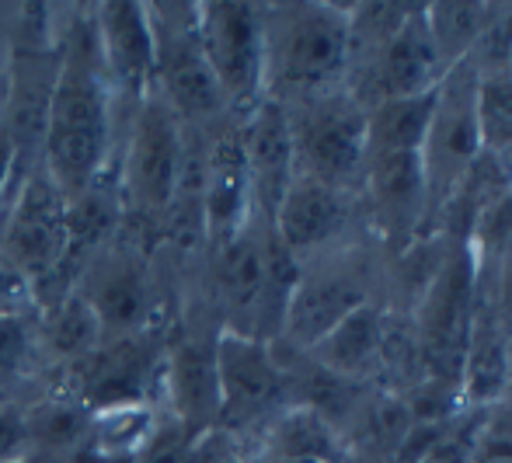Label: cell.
Wrapping results in <instances>:
<instances>
[{
	"instance_id": "obj_1",
	"label": "cell",
	"mask_w": 512,
	"mask_h": 463,
	"mask_svg": "<svg viewBox=\"0 0 512 463\" xmlns=\"http://www.w3.org/2000/svg\"><path fill=\"white\" fill-rule=\"evenodd\" d=\"M60 77L49 105L42 164L67 199L84 192L112 161L115 98L98 49L95 14H77L60 35Z\"/></svg>"
},
{
	"instance_id": "obj_2",
	"label": "cell",
	"mask_w": 512,
	"mask_h": 463,
	"mask_svg": "<svg viewBox=\"0 0 512 463\" xmlns=\"http://www.w3.org/2000/svg\"><path fill=\"white\" fill-rule=\"evenodd\" d=\"M349 4H265V98L283 108L345 88Z\"/></svg>"
},
{
	"instance_id": "obj_3",
	"label": "cell",
	"mask_w": 512,
	"mask_h": 463,
	"mask_svg": "<svg viewBox=\"0 0 512 463\" xmlns=\"http://www.w3.org/2000/svg\"><path fill=\"white\" fill-rule=\"evenodd\" d=\"M474 317H478V265L471 244L439 237L436 265L415 293L408 321L418 383H432L460 397L457 383Z\"/></svg>"
},
{
	"instance_id": "obj_4",
	"label": "cell",
	"mask_w": 512,
	"mask_h": 463,
	"mask_svg": "<svg viewBox=\"0 0 512 463\" xmlns=\"http://www.w3.org/2000/svg\"><path fill=\"white\" fill-rule=\"evenodd\" d=\"M60 60L63 49L49 21V7L42 0L21 4V14L7 32V67L0 74V126L7 129L18 157V185L42 161Z\"/></svg>"
},
{
	"instance_id": "obj_5",
	"label": "cell",
	"mask_w": 512,
	"mask_h": 463,
	"mask_svg": "<svg viewBox=\"0 0 512 463\" xmlns=\"http://www.w3.org/2000/svg\"><path fill=\"white\" fill-rule=\"evenodd\" d=\"M185 157V122L175 108L150 88L136 105L119 143L122 216L143 230H161L175 199L178 171Z\"/></svg>"
},
{
	"instance_id": "obj_6",
	"label": "cell",
	"mask_w": 512,
	"mask_h": 463,
	"mask_svg": "<svg viewBox=\"0 0 512 463\" xmlns=\"http://www.w3.org/2000/svg\"><path fill=\"white\" fill-rule=\"evenodd\" d=\"M481 154H485V147H481L478 126V74L467 63H457L436 84V105H432L429 129H425L422 150H418L425 195H429L425 237H436L446 206L453 202L457 188L464 185Z\"/></svg>"
},
{
	"instance_id": "obj_7",
	"label": "cell",
	"mask_w": 512,
	"mask_h": 463,
	"mask_svg": "<svg viewBox=\"0 0 512 463\" xmlns=\"http://www.w3.org/2000/svg\"><path fill=\"white\" fill-rule=\"evenodd\" d=\"M154 32V88L185 126L209 129L230 119L216 77L199 46V4H147Z\"/></svg>"
},
{
	"instance_id": "obj_8",
	"label": "cell",
	"mask_w": 512,
	"mask_h": 463,
	"mask_svg": "<svg viewBox=\"0 0 512 463\" xmlns=\"http://www.w3.org/2000/svg\"><path fill=\"white\" fill-rule=\"evenodd\" d=\"M293 129L297 175L314 178L342 192H356L366 171V108L349 88L286 108Z\"/></svg>"
},
{
	"instance_id": "obj_9",
	"label": "cell",
	"mask_w": 512,
	"mask_h": 463,
	"mask_svg": "<svg viewBox=\"0 0 512 463\" xmlns=\"http://www.w3.org/2000/svg\"><path fill=\"white\" fill-rule=\"evenodd\" d=\"M370 300H377V293H373V269L363 258V248L345 244V248L324 251L310 262H300L279 338L307 356L352 310Z\"/></svg>"
},
{
	"instance_id": "obj_10",
	"label": "cell",
	"mask_w": 512,
	"mask_h": 463,
	"mask_svg": "<svg viewBox=\"0 0 512 463\" xmlns=\"http://www.w3.org/2000/svg\"><path fill=\"white\" fill-rule=\"evenodd\" d=\"M199 46L227 101V112L234 119L251 112L265 98V4H199Z\"/></svg>"
},
{
	"instance_id": "obj_11",
	"label": "cell",
	"mask_w": 512,
	"mask_h": 463,
	"mask_svg": "<svg viewBox=\"0 0 512 463\" xmlns=\"http://www.w3.org/2000/svg\"><path fill=\"white\" fill-rule=\"evenodd\" d=\"M0 251L32 282L35 293L60 276L67 258V195L56 188L42 161L21 178L0 213Z\"/></svg>"
},
{
	"instance_id": "obj_12",
	"label": "cell",
	"mask_w": 512,
	"mask_h": 463,
	"mask_svg": "<svg viewBox=\"0 0 512 463\" xmlns=\"http://www.w3.org/2000/svg\"><path fill=\"white\" fill-rule=\"evenodd\" d=\"M216 380H220V422H216V429H248V425L265 422L286 408L293 376L272 342L220 328Z\"/></svg>"
},
{
	"instance_id": "obj_13",
	"label": "cell",
	"mask_w": 512,
	"mask_h": 463,
	"mask_svg": "<svg viewBox=\"0 0 512 463\" xmlns=\"http://www.w3.org/2000/svg\"><path fill=\"white\" fill-rule=\"evenodd\" d=\"M363 220L377 244L391 255H405L415 241H425L429 227V195H425L422 161L411 150L366 157L359 182Z\"/></svg>"
},
{
	"instance_id": "obj_14",
	"label": "cell",
	"mask_w": 512,
	"mask_h": 463,
	"mask_svg": "<svg viewBox=\"0 0 512 463\" xmlns=\"http://www.w3.org/2000/svg\"><path fill=\"white\" fill-rule=\"evenodd\" d=\"M422 7L425 4H415V11L401 21L398 32L384 46L349 63L345 88L356 94L363 108L394 98L429 94L446 77V63L439 60L436 46H432Z\"/></svg>"
},
{
	"instance_id": "obj_15",
	"label": "cell",
	"mask_w": 512,
	"mask_h": 463,
	"mask_svg": "<svg viewBox=\"0 0 512 463\" xmlns=\"http://www.w3.org/2000/svg\"><path fill=\"white\" fill-rule=\"evenodd\" d=\"M81 300L91 307L98 328L105 338H133L143 335L150 324V310H154V289H150L147 262L136 255L133 248L119 244H105L81 272Z\"/></svg>"
},
{
	"instance_id": "obj_16",
	"label": "cell",
	"mask_w": 512,
	"mask_h": 463,
	"mask_svg": "<svg viewBox=\"0 0 512 463\" xmlns=\"http://www.w3.org/2000/svg\"><path fill=\"white\" fill-rule=\"evenodd\" d=\"M356 220H363L356 192H342L297 175L272 213V230L297 262H310L324 251L352 244L345 241V234L356 227Z\"/></svg>"
},
{
	"instance_id": "obj_17",
	"label": "cell",
	"mask_w": 512,
	"mask_h": 463,
	"mask_svg": "<svg viewBox=\"0 0 512 463\" xmlns=\"http://www.w3.org/2000/svg\"><path fill=\"white\" fill-rule=\"evenodd\" d=\"M216 338L220 328H185L168 345L161 376L175 422L189 436L206 439L220 422V380H216Z\"/></svg>"
},
{
	"instance_id": "obj_18",
	"label": "cell",
	"mask_w": 512,
	"mask_h": 463,
	"mask_svg": "<svg viewBox=\"0 0 512 463\" xmlns=\"http://www.w3.org/2000/svg\"><path fill=\"white\" fill-rule=\"evenodd\" d=\"M95 32L115 105L136 108L154 88V32L147 4L108 0L95 7Z\"/></svg>"
},
{
	"instance_id": "obj_19",
	"label": "cell",
	"mask_w": 512,
	"mask_h": 463,
	"mask_svg": "<svg viewBox=\"0 0 512 463\" xmlns=\"http://www.w3.org/2000/svg\"><path fill=\"white\" fill-rule=\"evenodd\" d=\"M241 133L244 171H248L251 206L258 216L272 220L279 199L297 178V154H293V129L290 115L279 101L262 98L251 112L237 115Z\"/></svg>"
},
{
	"instance_id": "obj_20",
	"label": "cell",
	"mask_w": 512,
	"mask_h": 463,
	"mask_svg": "<svg viewBox=\"0 0 512 463\" xmlns=\"http://www.w3.org/2000/svg\"><path fill=\"white\" fill-rule=\"evenodd\" d=\"M307 359L317 370L335 376V380L345 383L373 380V373H380L394 359L391 317H387V310L377 300L363 303L331 335H324L307 352Z\"/></svg>"
},
{
	"instance_id": "obj_21",
	"label": "cell",
	"mask_w": 512,
	"mask_h": 463,
	"mask_svg": "<svg viewBox=\"0 0 512 463\" xmlns=\"http://www.w3.org/2000/svg\"><path fill=\"white\" fill-rule=\"evenodd\" d=\"M157 432L154 408L147 401H126V404H105V408L91 411L88 439L98 460L105 463H129L140 460L147 443Z\"/></svg>"
},
{
	"instance_id": "obj_22",
	"label": "cell",
	"mask_w": 512,
	"mask_h": 463,
	"mask_svg": "<svg viewBox=\"0 0 512 463\" xmlns=\"http://www.w3.org/2000/svg\"><path fill=\"white\" fill-rule=\"evenodd\" d=\"M432 105H436V88L429 94L380 101V105L366 108V150L370 154H398V150L418 154L425 129H429Z\"/></svg>"
},
{
	"instance_id": "obj_23",
	"label": "cell",
	"mask_w": 512,
	"mask_h": 463,
	"mask_svg": "<svg viewBox=\"0 0 512 463\" xmlns=\"http://www.w3.org/2000/svg\"><path fill=\"white\" fill-rule=\"evenodd\" d=\"M422 14L439 60L446 63V70H453L457 63H464L471 56L474 42H478L488 14H492V4H474V0H467V4L450 0L446 4L443 0V4H425Z\"/></svg>"
},
{
	"instance_id": "obj_24",
	"label": "cell",
	"mask_w": 512,
	"mask_h": 463,
	"mask_svg": "<svg viewBox=\"0 0 512 463\" xmlns=\"http://www.w3.org/2000/svg\"><path fill=\"white\" fill-rule=\"evenodd\" d=\"M42 342L56 359H88L102 349V328H98L91 307L81 293H67L63 300L49 303L46 324H42Z\"/></svg>"
},
{
	"instance_id": "obj_25",
	"label": "cell",
	"mask_w": 512,
	"mask_h": 463,
	"mask_svg": "<svg viewBox=\"0 0 512 463\" xmlns=\"http://www.w3.org/2000/svg\"><path fill=\"white\" fill-rule=\"evenodd\" d=\"M478 126L485 154L512 161V77H478Z\"/></svg>"
},
{
	"instance_id": "obj_26",
	"label": "cell",
	"mask_w": 512,
	"mask_h": 463,
	"mask_svg": "<svg viewBox=\"0 0 512 463\" xmlns=\"http://www.w3.org/2000/svg\"><path fill=\"white\" fill-rule=\"evenodd\" d=\"M88 422L91 408L84 401H67V397H56L49 404H39L32 415L25 418L28 443H42L49 450H67L88 439Z\"/></svg>"
},
{
	"instance_id": "obj_27",
	"label": "cell",
	"mask_w": 512,
	"mask_h": 463,
	"mask_svg": "<svg viewBox=\"0 0 512 463\" xmlns=\"http://www.w3.org/2000/svg\"><path fill=\"white\" fill-rule=\"evenodd\" d=\"M471 463H512V411L506 404L474 411Z\"/></svg>"
},
{
	"instance_id": "obj_28",
	"label": "cell",
	"mask_w": 512,
	"mask_h": 463,
	"mask_svg": "<svg viewBox=\"0 0 512 463\" xmlns=\"http://www.w3.org/2000/svg\"><path fill=\"white\" fill-rule=\"evenodd\" d=\"M32 359V331L21 317H0V390L11 387Z\"/></svg>"
},
{
	"instance_id": "obj_29",
	"label": "cell",
	"mask_w": 512,
	"mask_h": 463,
	"mask_svg": "<svg viewBox=\"0 0 512 463\" xmlns=\"http://www.w3.org/2000/svg\"><path fill=\"white\" fill-rule=\"evenodd\" d=\"M32 296V282L21 276L4 258V251H0V317H21V310L32 303Z\"/></svg>"
},
{
	"instance_id": "obj_30",
	"label": "cell",
	"mask_w": 512,
	"mask_h": 463,
	"mask_svg": "<svg viewBox=\"0 0 512 463\" xmlns=\"http://www.w3.org/2000/svg\"><path fill=\"white\" fill-rule=\"evenodd\" d=\"M492 272H495V276H492V296H485V300H478V303L492 310V314L506 324L509 335H512V248L499 258V262H495Z\"/></svg>"
},
{
	"instance_id": "obj_31",
	"label": "cell",
	"mask_w": 512,
	"mask_h": 463,
	"mask_svg": "<svg viewBox=\"0 0 512 463\" xmlns=\"http://www.w3.org/2000/svg\"><path fill=\"white\" fill-rule=\"evenodd\" d=\"M28 443V429H25V415L11 408H0V463L18 460L21 446Z\"/></svg>"
},
{
	"instance_id": "obj_32",
	"label": "cell",
	"mask_w": 512,
	"mask_h": 463,
	"mask_svg": "<svg viewBox=\"0 0 512 463\" xmlns=\"http://www.w3.org/2000/svg\"><path fill=\"white\" fill-rule=\"evenodd\" d=\"M14 188H18V157H14L7 129L0 126V213H4L7 202H11Z\"/></svg>"
},
{
	"instance_id": "obj_33",
	"label": "cell",
	"mask_w": 512,
	"mask_h": 463,
	"mask_svg": "<svg viewBox=\"0 0 512 463\" xmlns=\"http://www.w3.org/2000/svg\"><path fill=\"white\" fill-rule=\"evenodd\" d=\"M255 463H307V460H279V457H258Z\"/></svg>"
},
{
	"instance_id": "obj_34",
	"label": "cell",
	"mask_w": 512,
	"mask_h": 463,
	"mask_svg": "<svg viewBox=\"0 0 512 463\" xmlns=\"http://www.w3.org/2000/svg\"><path fill=\"white\" fill-rule=\"evenodd\" d=\"M7 463H32V460H25V457H18V460H7Z\"/></svg>"
},
{
	"instance_id": "obj_35",
	"label": "cell",
	"mask_w": 512,
	"mask_h": 463,
	"mask_svg": "<svg viewBox=\"0 0 512 463\" xmlns=\"http://www.w3.org/2000/svg\"><path fill=\"white\" fill-rule=\"evenodd\" d=\"M509 77H512V56H509Z\"/></svg>"
}]
</instances>
